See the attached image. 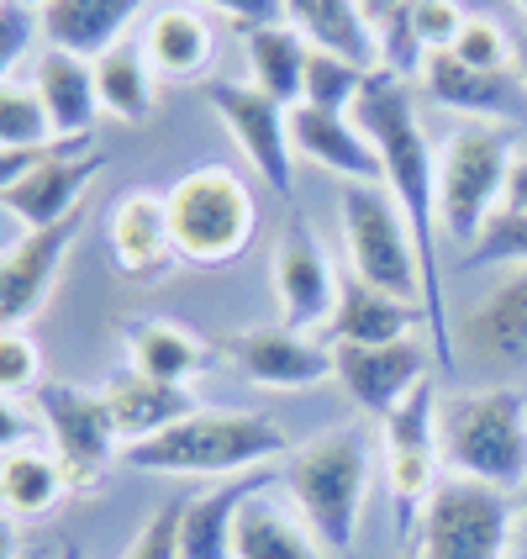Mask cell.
Returning <instances> with one entry per match:
<instances>
[{"instance_id": "obj_38", "label": "cell", "mask_w": 527, "mask_h": 559, "mask_svg": "<svg viewBox=\"0 0 527 559\" xmlns=\"http://www.w3.org/2000/svg\"><path fill=\"white\" fill-rule=\"evenodd\" d=\"M22 391L32 396L43 391V354L22 328H11L0 333V396H22Z\"/></svg>"}, {"instance_id": "obj_33", "label": "cell", "mask_w": 527, "mask_h": 559, "mask_svg": "<svg viewBox=\"0 0 527 559\" xmlns=\"http://www.w3.org/2000/svg\"><path fill=\"white\" fill-rule=\"evenodd\" d=\"M374 69L354 59H338V53H311L307 63V106H322V111H343L354 117L359 95L370 91Z\"/></svg>"}, {"instance_id": "obj_51", "label": "cell", "mask_w": 527, "mask_h": 559, "mask_svg": "<svg viewBox=\"0 0 527 559\" xmlns=\"http://www.w3.org/2000/svg\"><path fill=\"white\" fill-rule=\"evenodd\" d=\"M402 559H417V549H406V555H402Z\"/></svg>"}, {"instance_id": "obj_5", "label": "cell", "mask_w": 527, "mask_h": 559, "mask_svg": "<svg viewBox=\"0 0 527 559\" xmlns=\"http://www.w3.org/2000/svg\"><path fill=\"white\" fill-rule=\"evenodd\" d=\"M164 212H169L180 264H195V270L238 264L259 233V201L249 180L227 164H201L180 175L164 190Z\"/></svg>"}, {"instance_id": "obj_22", "label": "cell", "mask_w": 527, "mask_h": 559, "mask_svg": "<svg viewBox=\"0 0 527 559\" xmlns=\"http://www.w3.org/2000/svg\"><path fill=\"white\" fill-rule=\"evenodd\" d=\"M417 328H428V311L417 301H396V296L364 285L359 275H348L338 285V307H333L322 343L327 348H338V343H402L417 338Z\"/></svg>"}, {"instance_id": "obj_1", "label": "cell", "mask_w": 527, "mask_h": 559, "mask_svg": "<svg viewBox=\"0 0 527 559\" xmlns=\"http://www.w3.org/2000/svg\"><path fill=\"white\" fill-rule=\"evenodd\" d=\"M354 122L370 132L374 154L385 164V190H391V201L402 206L406 227H411V243H417V259H422L428 333H433L443 370H454L459 354H454L448 322H443V264H438V148L422 132L411 85L396 80V74H374L370 91L359 95V106H354Z\"/></svg>"}, {"instance_id": "obj_14", "label": "cell", "mask_w": 527, "mask_h": 559, "mask_svg": "<svg viewBox=\"0 0 527 559\" xmlns=\"http://www.w3.org/2000/svg\"><path fill=\"white\" fill-rule=\"evenodd\" d=\"M275 296H279V328L311 333L327 328L338 307V275L322 253V238L307 227V217H290L275 243Z\"/></svg>"}, {"instance_id": "obj_9", "label": "cell", "mask_w": 527, "mask_h": 559, "mask_svg": "<svg viewBox=\"0 0 527 559\" xmlns=\"http://www.w3.org/2000/svg\"><path fill=\"white\" fill-rule=\"evenodd\" d=\"M380 443H385V475H391V497H396V528H417L422 507L443 486L438 460H443V438H438V391L433 380H422L396 412L380 417Z\"/></svg>"}, {"instance_id": "obj_17", "label": "cell", "mask_w": 527, "mask_h": 559, "mask_svg": "<svg viewBox=\"0 0 527 559\" xmlns=\"http://www.w3.org/2000/svg\"><path fill=\"white\" fill-rule=\"evenodd\" d=\"M80 227H85V212H74L69 222H53V227H37V233H22V243L0 253V333L27 328V317L43 307L48 285L59 275L63 253L74 249Z\"/></svg>"}, {"instance_id": "obj_42", "label": "cell", "mask_w": 527, "mask_h": 559, "mask_svg": "<svg viewBox=\"0 0 527 559\" xmlns=\"http://www.w3.org/2000/svg\"><path fill=\"white\" fill-rule=\"evenodd\" d=\"M185 5H212L221 16H232L238 27H270L285 16V0H185Z\"/></svg>"}, {"instance_id": "obj_35", "label": "cell", "mask_w": 527, "mask_h": 559, "mask_svg": "<svg viewBox=\"0 0 527 559\" xmlns=\"http://www.w3.org/2000/svg\"><path fill=\"white\" fill-rule=\"evenodd\" d=\"M448 53L459 63H469V69H512L517 63V43L491 16H469L465 27H459V37L448 43Z\"/></svg>"}, {"instance_id": "obj_26", "label": "cell", "mask_w": 527, "mask_h": 559, "mask_svg": "<svg viewBox=\"0 0 527 559\" xmlns=\"http://www.w3.org/2000/svg\"><path fill=\"white\" fill-rule=\"evenodd\" d=\"M137 11H143V0H48L37 11V22H43L48 48H63V53H80L95 63L106 48L122 43L127 22Z\"/></svg>"}, {"instance_id": "obj_46", "label": "cell", "mask_w": 527, "mask_h": 559, "mask_svg": "<svg viewBox=\"0 0 527 559\" xmlns=\"http://www.w3.org/2000/svg\"><path fill=\"white\" fill-rule=\"evenodd\" d=\"M359 5H364V16H370L374 27H380L385 16H396V11H402L406 0H359Z\"/></svg>"}, {"instance_id": "obj_21", "label": "cell", "mask_w": 527, "mask_h": 559, "mask_svg": "<svg viewBox=\"0 0 527 559\" xmlns=\"http://www.w3.org/2000/svg\"><path fill=\"white\" fill-rule=\"evenodd\" d=\"M232 359L264 391H311L333 374V348L290 328H249L232 338Z\"/></svg>"}, {"instance_id": "obj_43", "label": "cell", "mask_w": 527, "mask_h": 559, "mask_svg": "<svg viewBox=\"0 0 527 559\" xmlns=\"http://www.w3.org/2000/svg\"><path fill=\"white\" fill-rule=\"evenodd\" d=\"M59 143H63V138H59ZM59 143H48V148H0V195L16 186L27 169H37L48 154H59Z\"/></svg>"}, {"instance_id": "obj_47", "label": "cell", "mask_w": 527, "mask_h": 559, "mask_svg": "<svg viewBox=\"0 0 527 559\" xmlns=\"http://www.w3.org/2000/svg\"><path fill=\"white\" fill-rule=\"evenodd\" d=\"M0 559H16V528H11L5 512H0Z\"/></svg>"}, {"instance_id": "obj_52", "label": "cell", "mask_w": 527, "mask_h": 559, "mask_svg": "<svg viewBox=\"0 0 527 559\" xmlns=\"http://www.w3.org/2000/svg\"><path fill=\"white\" fill-rule=\"evenodd\" d=\"M517 5H523V11H527V0H517Z\"/></svg>"}, {"instance_id": "obj_19", "label": "cell", "mask_w": 527, "mask_h": 559, "mask_svg": "<svg viewBox=\"0 0 527 559\" xmlns=\"http://www.w3.org/2000/svg\"><path fill=\"white\" fill-rule=\"evenodd\" d=\"M106 249H111V264L127 280H137V285H154V280L169 275L180 264V253H175L164 195L127 190L122 201L111 206V217H106Z\"/></svg>"}, {"instance_id": "obj_13", "label": "cell", "mask_w": 527, "mask_h": 559, "mask_svg": "<svg viewBox=\"0 0 527 559\" xmlns=\"http://www.w3.org/2000/svg\"><path fill=\"white\" fill-rule=\"evenodd\" d=\"M100 164H106V154L95 148V138H63L59 154H48L37 169H27L16 186L0 195V206L22 222L27 233L69 222L80 212V195L100 175Z\"/></svg>"}, {"instance_id": "obj_23", "label": "cell", "mask_w": 527, "mask_h": 559, "mask_svg": "<svg viewBox=\"0 0 527 559\" xmlns=\"http://www.w3.org/2000/svg\"><path fill=\"white\" fill-rule=\"evenodd\" d=\"M285 27L301 32L311 53H338L380 74V27L359 0H285Z\"/></svg>"}, {"instance_id": "obj_10", "label": "cell", "mask_w": 527, "mask_h": 559, "mask_svg": "<svg viewBox=\"0 0 527 559\" xmlns=\"http://www.w3.org/2000/svg\"><path fill=\"white\" fill-rule=\"evenodd\" d=\"M37 412H43V428L53 438V460H59L63 480L74 497H91L100 491L106 469H111V454H117V428H111V412L100 402V391H85V385H43L37 391Z\"/></svg>"}, {"instance_id": "obj_24", "label": "cell", "mask_w": 527, "mask_h": 559, "mask_svg": "<svg viewBox=\"0 0 527 559\" xmlns=\"http://www.w3.org/2000/svg\"><path fill=\"white\" fill-rule=\"evenodd\" d=\"M100 402H106V412H111V428H117V438H122V449L143 443V438H158L164 428L185 423L190 412H195V402H190L185 385L148 380V374H137V370L106 380Z\"/></svg>"}, {"instance_id": "obj_7", "label": "cell", "mask_w": 527, "mask_h": 559, "mask_svg": "<svg viewBox=\"0 0 527 559\" xmlns=\"http://www.w3.org/2000/svg\"><path fill=\"white\" fill-rule=\"evenodd\" d=\"M338 217H343L348 270L364 280V285H374V290L422 307V259H417L411 227H406L402 206L391 201V190L385 186H343Z\"/></svg>"}, {"instance_id": "obj_16", "label": "cell", "mask_w": 527, "mask_h": 559, "mask_svg": "<svg viewBox=\"0 0 527 559\" xmlns=\"http://www.w3.org/2000/svg\"><path fill=\"white\" fill-rule=\"evenodd\" d=\"M417 85L433 95L438 106L448 111H465L475 122H491V127H517L527 117V85L523 74L512 80V69H469L459 63L448 48H433L422 59V74Z\"/></svg>"}, {"instance_id": "obj_30", "label": "cell", "mask_w": 527, "mask_h": 559, "mask_svg": "<svg viewBox=\"0 0 527 559\" xmlns=\"http://www.w3.org/2000/svg\"><path fill=\"white\" fill-rule=\"evenodd\" d=\"M154 63L143 53V37H122L95 59V95L100 111L117 122H148L154 117Z\"/></svg>"}, {"instance_id": "obj_29", "label": "cell", "mask_w": 527, "mask_h": 559, "mask_svg": "<svg viewBox=\"0 0 527 559\" xmlns=\"http://www.w3.org/2000/svg\"><path fill=\"white\" fill-rule=\"evenodd\" d=\"M143 53H148L158 80H201L212 53H217L212 22L195 5H185V0H169V5H158L148 16V27H143Z\"/></svg>"}, {"instance_id": "obj_27", "label": "cell", "mask_w": 527, "mask_h": 559, "mask_svg": "<svg viewBox=\"0 0 527 559\" xmlns=\"http://www.w3.org/2000/svg\"><path fill=\"white\" fill-rule=\"evenodd\" d=\"M270 480H275V469H253L238 480H217L206 497L180 501V559H232L238 507Z\"/></svg>"}, {"instance_id": "obj_2", "label": "cell", "mask_w": 527, "mask_h": 559, "mask_svg": "<svg viewBox=\"0 0 527 559\" xmlns=\"http://www.w3.org/2000/svg\"><path fill=\"white\" fill-rule=\"evenodd\" d=\"M290 454V438L264 412H206L195 406L185 423L164 428L122 449V460L143 475H206V480H238L253 469L275 465Z\"/></svg>"}, {"instance_id": "obj_11", "label": "cell", "mask_w": 527, "mask_h": 559, "mask_svg": "<svg viewBox=\"0 0 527 559\" xmlns=\"http://www.w3.org/2000/svg\"><path fill=\"white\" fill-rule=\"evenodd\" d=\"M206 106L221 117L227 138L243 148L253 169L279 190L290 195L296 190V148H290V111L279 106L275 95L253 91V85H232V80H206L201 85Z\"/></svg>"}, {"instance_id": "obj_45", "label": "cell", "mask_w": 527, "mask_h": 559, "mask_svg": "<svg viewBox=\"0 0 527 559\" xmlns=\"http://www.w3.org/2000/svg\"><path fill=\"white\" fill-rule=\"evenodd\" d=\"M506 206L512 212H527V158L512 164V186H506Z\"/></svg>"}, {"instance_id": "obj_12", "label": "cell", "mask_w": 527, "mask_h": 559, "mask_svg": "<svg viewBox=\"0 0 527 559\" xmlns=\"http://www.w3.org/2000/svg\"><path fill=\"white\" fill-rule=\"evenodd\" d=\"M459 348L491 374H527V264H506L496 285L469 301L454 354Z\"/></svg>"}, {"instance_id": "obj_44", "label": "cell", "mask_w": 527, "mask_h": 559, "mask_svg": "<svg viewBox=\"0 0 527 559\" xmlns=\"http://www.w3.org/2000/svg\"><path fill=\"white\" fill-rule=\"evenodd\" d=\"M22 443H27V412L11 402V396H0V460L11 449H22Z\"/></svg>"}, {"instance_id": "obj_34", "label": "cell", "mask_w": 527, "mask_h": 559, "mask_svg": "<svg viewBox=\"0 0 527 559\" xmlns=\"http://www.w3.org/2000/svg\"><path fill=\"white\" fill-rule=\"evenodd\" d=\"M59 143V132L48 122L43 100L32 85H0V148H48Z\"/></svg>"}, {"instance_id": "obj_40", "label": "cell", "mask_w": 527, "mask_h": 559, "mask_svg": "<svg viewBox=\"0 0 527 559\" xmlns=\"http://www.w3.org/2000/svg\"><path fill=\"white\" fill-rule=\"evenodd\" d=\"M43 37V22L37 11L16 5V0H0V85L11 74V63H22L32 53V43Z\"/></svg>"}, {"instance_id": "obj_8", "label": "cell", "mask_w": 527, "mask_h": 559, "mask_svg": "<svg viewBox=\"0 0 527 559\" xmlns=\"http://www.w3.org/2000/svg\"><path fill=\"white\" fill-rule=\"evenodd\" d=\"M417 559H506L512 549V491L448 475L422 507Z\"/></svg>"}, {"instance_id": "obj_48", "label": "cell", "mask_w": 527, "mask_h": 559, "mask_svg": "<svg viewBox=\"0 0 527 559\" xmlns=\"http://www.w3.org/2000/svg\"><path fill=\"white\" fill-rule=\"evenodd\" d=\"M43 559H85V555H80V544H69V538H63V544H53Z\"/></svg>"}, {"instance_id": "obj_50", "label": "cell", "mask_w": 527, "mask_h": 559, "mask_svg": "<svg viewBox=\"0 0 527 559\" xmlns=\"http://www.w3.org/2000/svg\"><path fill=\"white\" fill-rule=\"evenodd\" d=\"M16 5H27V11H43V5H48V0H16Z\"/></svg>"}, {"instance_id": "obj_25", "label": "cell", "mask_w": 527, "mask_h": 559, "mask_svg": "<svg viewBox=\"0 0 527 559\" xmlns=\"http://www.w3.org/2000/svg\"><path fill=\"white\" fill-rule=\"evenodd\" d=\"M32 91H37V100H43V111H48V122H53L59 138H91L95 117H100V95H95V63L91 59L63 53V48L37 53Z\"/></svg>"}, {"instance_id": "obj_6", "label": "cell", "mask_w": 527, "mask_h": 559, "mask_svg": "<svg viewBox=\"0 0 527 559\" xmlns=\"http://www.w3.org/2000/svg\"><path fill=\"white\" fill-rule=\"evenodd\" d=\"M512 164V127L469 122L448 132V143L438 148V222L448 238L475 243L486 233V222L506 206Z\"/></svg>"}, {"instance_id": "obj_20", "label": "cell", "mask_w": 527, "mask_h": 559, "mask_svg": "<svg viewBox=\"0 0 527 559\" xmlns=\"http://www.w3.org/2000/svg\"><path fill=\"white\" fill-rule=\"evenodd\" d=\"M232 559H338L311 523L296 512V501L279 491V469L270 486H259L232 523Z\"/></svg>"}, {"instance_id": "obj_49", "label": "cell", "mask_w": 527, "mask_h": 559, "mask_svg": "<svg viewBox=\"0 0 527 559\" xmlns=\"http://www.w3.org/2000/svg\"><path fill=\"white\" fill-rule=\"evenodd\" d=\"M517 74H523V85H527V37L517 43Z\"/></svg>"}, {"instance_id": "obj_32", "label": "cell", "mask_w": 527, "mask_h": 559, "mask_svg": "<svg viewBox=\"0 0 527 559\" xmlns=\"http://www.w3.org/2000/svg\"><path fill=\"white\" fill-rule=\"evenodd\" d=\"M63 491H69V480H63L53 454L22 443L0 460V512L5 518H43Z\"/></svg>"}, {"instance_id": "obj_28", "label": "cell", "mask_w": 527, "mask_h": 559, "mask_svg": "<svg viewBox=\"0 0 527 559\" xmlns=\"http://www.w3.org/2000/svg\"><path fill=\"white\" fill-rule=\"evenodd\" d=\"M122 343H127V370L148 374V380L185 385V380L206 370V338L180 328V322H169V317H127Z\"/></svg>"}, {"instance_id": "obj_39", "label": "cell", "mask_w": 527, "mask_h": 559, "mask_svg": "<svg viewBox=\"0 0 527 559\" xmlns=\"http://www.w3.org/2000/svg\"><path fill=\"white\" fill-rule=\"evenodd\" d=\"M406 11H411V27L422 37V48L433 53V48H448L459 27L469 22V11L459 0H406Z\"/></svg>"}, {"instance_id": "obj_3", "label": "cell", "mask_w": 527, "mask_h": 559, "mask_svg": "<svg viewBox=\"0 0 527 559\" xmlns=\"http://www.w3.org/2000/svg\"><path fill=\"white\" fill-rule=\"evenodd\" d=\"M279 491L296 501V512L311 523V533L343 559L359 533V518H364V497H370V438H364V428L343 423L333 433L290 449L279 465Z\"/></svg>"}, {"instance_id": "obj_36", "label": "cell", "mask_w": 527, "mask_h": 559, "mask_svg": "<svg viewBox=\"0 0 527 559\" xmlns=\"http://www.w3.org/2000/svg\"><path fill=\"white\" fill-rule=\"evenodd\" d=\"M469 249H475L469 264H501V270H506V264H527V212L501 206Z\"/></svg>"}, {"instance_id": "obj_4", "label": "cell", "mask_w": 527, "mask_h": 559, "mask_svg": "<svg viewBox=\"0 0 527 559\" xmlns=\"http://www.w3.org/2000/svg\"><path fill=\"white\" fill-rule=\"evenodd\" d=\"M438 438L459 480H480L496 491L527 486V396L517 385L454 391L438 406Z\"/></svg>"}, {"instance_id": "obj_18", "label": "cell", "mask_w": 527, "mask_h": 559, "mask_svg": "<svg viewBox=\"0 0 527 559\" xmlns=\"http://www.w3.org/2000/svg\"><path fill=\"white\" fill-rule=\"evenodd\" d=\"M290 148L296 158H311L316 169L338 175L343 186H385V164L374 154L370 132L343 117V111H322V106H290Z\"/></svg>"}, {"instance_id": "obj_37", "label": "cell", "mask_w": 527, "mask_h": 559, "mask_svg": "<svg viewBox=\"0 0 527 559\" xmlns=\"http://www.w3.org/2000/svg\"><path fill=\"white\" fill-rule=\"evenodd\" d=\"M422 59H428V48H422V37L411 27V11H396V16H385L380 22V74H396V80H417L422 74Z\"/></svg>"}, {"instance_id": "obj_41", "label": "cell", "mask_w": 527, "mask_h": 559, "mask_svg": "<svg viewBox=\"0 0 527 559\" xmlns=\"http://www.w3.org/2000/svg\"><path fill=\"white\" fill-rule=\"evenodd\" d=\"M122 559H180V501L158 507L154 518L137 528Z\"/></svg>"}, {"instance_id": "obj_15", "label": "cell", "mask_w": 527, "mask_h": 559, "mask_svg": "<svg viewBox=\"0 0 527 559\" xmlns=\"http://www.w3.org/2000/svg\"><path fill=\"white\" fill-rule=\"evenodd\" d=\"M333 374L348 391V402L385 417L428 380V348L417 338L402 343H338L333 348Z\"/></svg>"}, {"instance_id": "obj_31", "label": "cell", "mask_w": 527, "mask_h": 559, "mask_svg": "<svg viewBox=\"0 0 527 559\" xmlns=\"http://www.w3.org/2000/svg\"><path fill=\"white\" fill-rule=\"evenodd\" d=\"M307 63L311 48L307 37L285 22H270V27H253L249 32V74H253V91L275 95L279 106H301L307 100Z\"/></svg>"}]
</instances>
